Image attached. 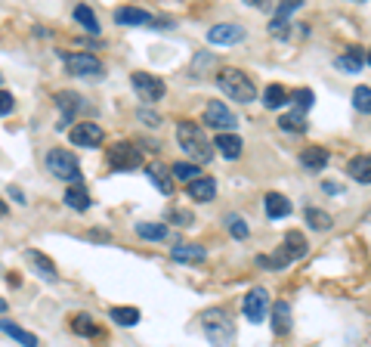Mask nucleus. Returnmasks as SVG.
I'll list each match as a JSON object with an SVG mask.
<instances>
[{"label": "nucleus", "mask_w": 371, "mask_h": 347, "mask_svg": "<svg viewBox=\"0 0 371 347\" xmlns=\"http://www.w3.org/2000/svg\"><path fill=\"white\" fill-rule=\"evenodd\" d=\"M177 143L179 149L186 152V161H192V165H207L210 158H214V152H210V140L204 136V130L198 127L195 121H183L177 127Z\"/></svg>", "instance_id": "1"}, {"label": "nucleus", "mask_w": 371, "mask_h": 347, "mask_svg": "<svg viewBox=\"0 0 371 347\" xmlns=\"http://www.w3.org/2000/svg\"><path fill=\"white\" fill-rule=\"evenodd\" d=\"M216 87H220L229 99H235V103H254V99H257V87H254V81L247 78L241 68H223V72L216 74Z\"/></svg>", "instance_id": "2"}, {"label": "nucleus", "mask_w": 371, "mask_h": 347, "mask_svg": "<svg viewBox=\"0 0 371 347\" xmlns=\"http://www.w3.org/2000/svg\"><path fill=\"white\" fill-rule=\"evenodd\" d=\"M204 335L210 338V344H214V347H229V344H232L235 326H232V319H229L226 310L214 307V310L204 313Z\"/></svg>", "instance_id": "3"}, {"label": "nucleus", "mask_w": 371, "mask_h": 347, "mask_svg": "<svg viewBox=\"0 0 371 347\" xmlns=\"http://www.w3.org/2000/svg\"><path fill=\"white\" fill-rule=\"evenodd\" d=\"M59 56H62V62H65V68H68V74H71V78L102 81L105 65L93 53H59Z\"/></svg>", "instance_id": "4"}, {"label": "nucleus", "mask_w": 371, "mask_h": 347, "mask_svg": "<svg viewBox=\"0 0 371 347\" xmlns=\"http://www.w3.org/2000/svg\"><path fill=\"white\" fill-rule=\"evenodd\" d=\"M47 171L59 180H68V183H80V165L74 158V152L68 149H49L47 152Z\"/></svg>", "instance_id": "5"}, {"label": "nucleus", "mask_w": 371, "mask_h": 347, "mask_svg": "<svg viewBox=\"0 0 371 347\" xmlns=\"http://www.w3.org/2000/svg\"><path fill=\"white\" fill-rule=\"evenodd\" d=\"M139 165H142V152L133 146V143L121 140V143L111 146V152H109V167L111 171H136Z\"/></svg>", "instance_id": "6"}, {"label": "nucleus", "mask_w": 371, "mask_h": 347, "mask_svg": "<svg viewBox=\"0 0 371 347\" xmlns=\"http://www.w3.org/2000/svg\"><path fill=\"white\" fill-rule=\"evenodd\" d=\"M204 124H207V127H216L220 134H232V130L238 127V118H235V112L229 109L226 103L210 99L207 109H204Z\"/></svg>", "instance_id": "7"}, {"label": "nucleus", "mask_w": 371, "mask_h": 347, "mask_svg": "<svg viewBox=\"0 0 371 347\" xmlns=\"http://www.w3.org/2000/svg\"><path fill=\"white\" fill-rule=\"evenodd\" d=\"M130 84H133V90L142 96V103H158V99L167 93L164 81L155 78V74H148V72H133L130 74Z\"/></svg>", "instance_id": "8"}, {"label": "nucleus", "mask_w": 371, "mask_h": 347, "mask_svg": "<svg viewBox=\"0 0 371 347\" xmlns=\"http://www.w3.org/2000/svg\"><path fill=\"white\" fill-rule=\"evenodd\" d=\"M241 310H245L247 322H263L266 316H269V291L263 288V285H257V288H251L245 295V301H241Z\"/></svg>", "instance_id": "9"}, {"label": "nucleus", "mask_w": 371, "mask_h": 347, "mask_svg": "<svg viewBox=\"0 0 371 347\" xmlns=\"http://www.w3.org/2000/svg\"><path fill=\"white\" fill-rule=\"evenodd\" d=\"M68 140H71L74 146L96 149V146H102L105 134L96 121H78V124H71V130H68Z\"/></svg>", "instance_id": "10"}, {"label": "nucleus", "mask_w": 371, "mask_h": 347, "mask_svg": "<svg viewBox=\"0 0 371 347\" xmlns=\"http://www.w3.org/2000/svg\"><path fill=\"white\" fill-rule=\"evenodd\" d=\"M207 41L216 43V47H229V43L245 41V28H238V25H232V22H220L207 31Z\"/></svg>", "instance_id": "11"}, {"label": "nucleus", "mask_w": 371, "mask_h": 347, "mask_svg": "<svg viewBox=\"0 0 371 347\" xmlns=\"http://www.w3.org/2000/svg\"><path fill=\"white\" fill-rule=\"evenodd\" d=\"M25 260H28L31 270H37V276H43L47 282H56V279H59L56 276V264L43 251H37V248H28V251H25Z\"/></svg>", "instance_id": "12"}, {"label": "nucleus", "mask_w": 371, "mask_h": 347, "mask_svg": "<svg viewBox=\"0 0 371 347\" xmlns=\"http://www.w3.org/2000/svg\"><path fill=\"white\" fill-rule=\"evenodd\" d=\"M167 174H170V171H167L161 161H148V165H146L148 183H152L155 189H161V196H170V192H173V180L167 177Z\"/></svg>", "instance_id": "13"}, {"label": "nucleus", "mask_w": 371, "mask_h": 347, "mask_svg": "<svg viewBox=\"0 0 371 347\" xmlns=\"http://www.w3.org/2000/svg\"><path fill=\"white\" fill-rule=\"evenodd\" d=\"M115 22L117 25H152L155 19H152V12H146V10H139V6H117L115 10Z\"/></svg>", "instance_id": "14"}, {"label": "nucleus", "mask_w": 371, "mask_h": 347, "mask_svg": "<svg viewBox=\"0 0 371 347\" xmlns=\"http://www.w3.org/2000/svg\"><path fill=\"white\" fill-rule=\"evenodd\" d=\"M263 208H266V217H269V220H282V217L291 214V202L282 196V192H266Z\"/></svg>", "instance_id": "15"}, {"label": "nucleus", "mask_w": 371, "mask_h": 347, "mask_svg": "<svg viewBox=\"0 0 371 347\" xmlns=\"http://www.w3.org/2000/svg\"><path fill=\"white\" fill-rule=\"evenodd\" d=\"M186 192H189L192 202H210V198L216 196V180L214 177H198L186 186Z\"/></svg>", "instance_id": "16"}, {"label": "nucleus", "mask_w": 371, "mask_h": 347, "mask_svg": "<svg viewBox=\"0 0 371 347\" xmlns=\"http://www.w3.org/2000/svg\"><path fill=\"white\" fill-rule=\"evenodd\" d=\"M56 103H59V109H62V121H59V130H62L71 124V115L80 109V96L74 90H62L59 96H56Z\"/></svg>", "instance_id": "17"}, {"label": "nucleus", "mask_w": 371, "mask_h": 347, "mask_svg": "<svg viewBox=\"0 0 371 347\" xmlns=\"http://www.w3.org/2000/svg\"><path fill=\"white\" fill-rule=\"evenodd\" d=\"M214 149L223 155V158H238L241 155V136L238 134H216Z\"/></svg>", "instance_id": "18"}, {"label": "nucleus", "mask_w": 371, "mask_h": 347, "mask_svg": "<svg viewBox=\"0 0 371 347\" xmlns=\"http://www.w3.org/2000/svg\"><path fill=\"white\" fill-rule=\"evenodd\" d=\"M0 332H3L6 338L19 341V344H22V347H37V344H41V341H37V335L25 332L22 326H16V322H10V319H0Z\"/></svg>", "instance_id": "19"}, {"label": "nucleus", "mask_w": 371, "mask_h": 347, "mask_svg": "<svg viewBox=\"0 0 371 347\" xmlns=\"http://www.w3.org/2000/svg\"><path fill=\"white\" fill-rule=\"evenodd\" d=\"M272 332L276 335H288L291 332V304L288 301L272 304Z\"/></svg>", "instance_id": "20"}, {"label": "nucleus", "mask_w": 371, "mask_h": 347, "mask_svg": "<svg viewBox=\"0 0 371 347\" xmlns=\"http://www.w3.org/2000/svg\"><path fill=\"white\" fill-rule=\"evenodd\" d=\"M346 174H350L356 183H371V152L350 158V165H346Z\"/></svg>", "instance_id": "21"}, {"label": "nucleus", "mask_w": 371, "mask_h": 347, "mask_svg": "<svg viewBox=\"0 0 371 347\" xmlns=\"http://www.w3.org/2000/svg\"><path fill=\"white\" fill-rule=\"evenodd\" d=\"M170 257L177 260V264H201V260L207 257V251H204V245H177L170 251Z\"/></svg>", "instance_id": "22"}, {"label": "nucleus", "mask_w": 371, "mask_h": 347, "mask_svg": "<svg viewBox=\"0 0 371 347\" xmlns=\"http://www.w3.org/2000/svg\"><path fill=\"white\" fill-rule=\"evenodd\" d=\"M300 161L309 167V171H322V167L331 161V155H328V149H322V146H309L300 152Z\"/></svg>", "instance_id": "23"}, {"label": "nucleus", "mask_w": 371, "mask_h": 347, "mask_svg": "<svg viewBox=\"0 0 371 347\" xmlns=\"http://www.w3.org/2000/svg\"><path fill=\"white\" fill-rule=\"evenodd\" d=\"M65 204L71 211H87L90 208V192L84 189V183H74L65 189Z\"/></svg>", "instance_id": "24"}, {"label": "nucleus", "mask_w": 371, "mask_h": 347, "mask_svg": "<svg viewBox=\"0 0 371 347\" xmlns=\"http://www.w3.org/2000/svg\"><path fill=\"white\" fill-rule=\"evenodd\" d=\"M109 316H111V322L121 328H133L136 322H139V310L136 307H111Z\"/></svg>", "instance_id": "25"}, {"label": "nucleus", "mask_w": 371, "mask_h": 347, "mask_svg": "<svg viewBox=\"0 0 371 347\" xmlns=\"http://www.w3.org/2000/svg\"><path fill=\"white\" fill-rule=\"evenodd\" d=\"M282 248H284V254H288V257H291V260H300V257H303V254H306V251H309V248H306V239H303V235H300V233H288V235H284Z\"/></svg>", "instance_id": "26"}, {"label": "nucleus", "mask_w": 371, "mask_h": 347, "mask_svg": "<svg viewBox=\"0 0 371 347\" xmlns=\"http://www.w3.org/2000/svg\"><path fill=\"white\" fill-rule=\"evenodd\" d=\"M362 62H365L362 50H346L344 56H337V59H334V65H337L340 72H352V74H359V68H362Z\"/></svg>", "instance_id": "27"}, {"label": "nucleus", "mask_w": 371, "mask_h": 347, "mask_svg": "<svg viewBox=\"0 0 371 347\" xmlns=\"http://www.w3.org/2000/svg\"><path fill=\"white\" fill-rule=\"evenodd\" d=\"M284 103H288V90H284L282 84H269L263 90V105H266V109L276 112V109H282Z\"/></svg>", "instance_id": "28"}, {"label": "nucleus", "mask_w": 371, "mask_h": 347, "mask_svg": "<svg viewBox=\"0 0 371 347\" xmlns=\"http://www.w3.org/2000/svg\"><path fill=\"white\" fill-rule=\"evenodd\" d=\"M71 332L74 335H84V338H96L99 335V326L90 319L87 313H74L71 316Z\"/></svg>", "instance_id": "29"}, {"label": "nucleus", "mask_w": 371, "mask_h": 347, "mask_svg": "<svg viewBox=\"0 0 371 347\" xmlns=\"http://www.w3.org/2000/svg\"><path fill=\"white\" fill-rule=\"evenodd\" d=\"M278 127L288 130V134H303V130H306V115H303V112H294V109H291L288 115L278 118Z\"/></svg>", "instance_id": "30"}, {"label": "nucleus", "mask_w": 371, "mask_h": 347, "mask_svg": "<svg viewBox=\"0 0 371 347\" xmlns=\"http://www.w3.org/2000/svg\"><path fill=\"white\" fill-rule=\"evenodd\" d=\"M288 103L294 105V112H303V115H306V109L315 103V96H313V90H309V87H297V90L288 93Z\"/></svg>", "instance_id": "31"}, {"label": "nucleus", "mask_w": 371, "mask_h": 347, "mask_svg": "<svg viewBox=\"0 0 371 347\" xmlns=\"http://www.w3.org/2000/svg\"><path fill=\"white\" fill-rule=\"evenodd\" d=\"M257 264H260V266H266V270H284V266L294 264V260H291L288 254H284V248L278 245V248H276V254H266V257H257Z\"/></svg>", "instance_id": "32"}, {"label": "nucleus", "mask_w": 371, "mask_h": 347, "mask_svg": "<svg viewBox=\"0 0 371 347\" xmlns=\"http://www.w3.org/2000/svg\"><path fill=\"white\" fill-rule=\"evenodd\" d=\"M74 19H78L80 25H84L90 34H99V19H96V12L90 10V6H84V3H78L74 6Z\"/></svg>", "instance_id": "33"}, {"label": "nucleus", "mask_w": 371, "mask_h": 347, "mask_svg": "<svg viewBox=\"0 0 371 347\" xmlns=\"http://www.w3.org/2000/svg\"><path fill=\"white\" fill-rule=\"evenodd\" d=\"M136 233L148 242H164L167 239V227L164 223H136Z\"/></svg>", "instance_id": "34"}, {"label": "nucleus", "mask_w": 371, "mask_h": 347, "mask_svg": "<svg viewBox=\"0 0 371 347\" xmlns=\"http://www.w3.org/2000/svg\"><path fill=\"white\" fill-rule=\"evenodd\" d=\"M170 174H173V177H177V180H183L186 186H189L192 180H198V177H201V174H198V165H192V161H177V165L170 167Z\"/></svg>", "instance_id": "35"}, {"label": "nucleus", "mask_w": 371, "mask_h": 347, "mask_svg": "<svg viewBox=\"0 0 371 347\" xmlns=\"http://www.w3.org/2000/svg\"><path fill=\"white\" fill-rule=\"evenodd\" d=\"M306 223L313 229H319V233H325V229H331V214L319 208H306Z\"/></svg>", "instance_id": "36"}, {"label": "nucleus", "mask_w": 371, "mask_h": 347, "mask_svg": "<svg viewBox=\"0 0 371 347\" xmlns=\"http://www.w3.org/2000/svg\"><path fill=\"white\" fill-rule=\"evenodd\" d=\"M352 105H356V112H362V115H371V87L359 84L356 90H352Z\"/></svg>", "instance_id": "37"}, {"label": "nucleus", "mask_w": 371, "mask_h": 347, "mask_svg": "<svg viewBox=\"0 0 371 347\" xmlns=\"http://www.w3.org/2000/svg\"><path fill=\"white\" fill-rule=\"evenodd\" d=\"M269 34L276 37V41H288V37H291V22H288V19H272V22H269Z\"/></svg>", "instance_id": "38"}, {"label": "nucleus", "mask_w": 371, "mask_h": 347, "mask_svg": "<svg viewBox=\"0 0 371 347\" xmlns=\"http://www.w3.org/2000/svg\"><path fill=\"white\" fill-rule=\"evenodd\" d=\"M229 233H232L235 239H247V223L241 220V217H229Z\"/></svg>", "instance_id": "39"}, {"label": "nucleus", "mask_w": 371, "mask_h": 347, "mask_svg": "<svg viewBox=\"0 0 371 347\" xmlns=\"http://www.w3.org/2000/svg\"><path fill=\"white\" fill-rule=\"evenodd\" d=\"M300 6H303V0H291V3H278V6H276V19H288L291 12H294V10H300Z\"/></svg>", "instance_id": "40"}, {"label": "nucleus", "mask_w": 371, "mask_h": 347, "mask_svg": "<svg viewBox=\"0 0 371 347\" xmlns=\"http://www.w3.org/2000/svg\"><path fill=\"white\" fill-rule=\"evenodd\" d=\"M12 109H16V99H12V93L0 90V118H3V115H10Z\"/></svg>", "instance_id": "41"}, {"label": "nucleus", "mask_w": 371, "mask_h": 347, "mask_svg": "<svg viewBox=\"0 0 371 347\" xmlns=\"http://www.w3.org/2000/svg\"><path fill=\"white\" fill-rule=\"evenodd\" d=\"M10 198L12 202H19V204H25V192L19 189V186H10Z\"/></svg>", "instance_id": "42"}, {"label": "nucleus", "mask_w": 371, "mask_h": 347, "mask_svg": "<svg viewBox=\"0 0 371 347\" xmlns=\"http://www.w3.org/2000/svg\"><path fill=\"white\" fill-rule=\"evenodd\" d=\"M170 220H177V223H192V214H186V211H173Z\"/></svg>", "instance_id": "43"}, {"label": "nucleus", "mask_w": 371, "mask_h": 347, "mask_svg": "<svg viewBox=\"0 0 371 347\" xmlns=\"http://www.w3.org/2000/svg\"><path fill=\"white\" fill-rule=\"evenodd\" d=\"M6 282H10V285H12V288H19V282H22V279H19V276H16V273H10V276H6Z\"/></svg>", "instance_id": "44"}, {"label": "nucleus", "mask_w": 371, "mask_h": 347, "mask_svg": "<svg viewBox=\"0 0 371 347\" xmlns=\"http://www.w3.org/2000/svg\"><path fill=\"white\" fill-rule=\"evenodd\" d=\"M322 189H325V192H340V186H337V183H325Z\"/></svg>", "instance_id": "45"}, {"label": "nucleus", "mask_w": 371, "mask_h": 347, "mask_svg": "<svg viewBox=\"0 0 371 347\" xmlns=\"http://www.w3.org/2000/svg\"><path fill=\"white\" fill-rule=\"evenodd\" d=\"M6 211H10V208H6V202H0V217H3Z\"/></svg>", "instance_id": "46"}, {"label": "nucleus", "mask_w": 371, "mask_h": 347, "mask_svg": "<svg viewBox=\"0 0 371 347\" xmlns=\"http://www.w3.org/2000/svg\"><path fill=\"white\" fill-rule=\"evenodd\" d=\"M0 313H6V301H3V297H0Z\"/></svg>", "instance_id": "47"}, {"label": "nucleus", "mask_w": 371, "mask_h": 347, "mask_svg": "<svg viewBox=\"0 0 371 347\" xmlns=\"http://www.w3.org/2000/svg\"><path fill=\"white\" fill-rule=\"evenodd\" d=\"M365 62H368V65H371V50H368V56H365Z\"/></svg>", "instance_id": "48"}, {"label": "nucleus", "mask_w": 371, "mask_h": 347, "mask_svg": "<svg viewBox=\"0 0 371 347\" xmlns=\"http://www.w3.org/2000/svg\"><path fill=\"white\" fill-rule=\"evenodd\" d=\"M365 220H371V211H368V214H365Z\"/></svg>", "instance_id": "49"}, {"label": "nucleus", "mask_w": 371, "mask_h": 347, "mask_svg": "<svg viewBox=\"0 0 371 347\" xmlns=\"http://www.w3.org/2000/svg\"><path fill=\"white\" fill-rule=\"evenodd\" d=\"M0 84H3V74H0Z\"/></svg>", "instance_id": "50"}]
</instances>
